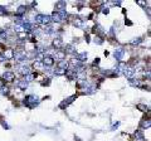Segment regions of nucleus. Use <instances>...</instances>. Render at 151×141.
<instances>
[{
  "label": "nucleus",
  "mask_w": 151,
  "mask_h": 141,
  "mask_svg": "<svg viewBox=\"0 0 151 141\" xmlns=\"http://www.w3.org/2000/svg\"><path fill=\"white\" fill-rule=\"evenodd\" d=\"M76 98H77V96H76V95H74V96H71V97H68L67 100H64L63 102H61V105H59V107H61V108H64V107L69 106L71 103H72V102H73V101H74Z\"/></svg>",
  "instance_id": "obj_6"
},
{
  "label": "nucleus",
  "mask_w": 151,
  "mask_h": 141,
  "mask_svg": "<svg viewBox=\"0 0 151 141\" xmlns=\"http://www.w3.org/2000/svg\"><path fill=\"white\" fill-rule=\"evenodd\" d=\"M95 42H96L97 44H102V42H103V40H102V38H101V37H96Z\"/></svg>",
  "instance_id": "obj_31"
},
{
  "label": "nucleus",
  "mask_w": 151,
  "mask_h": 141,
  "mask_svg": "<svg viewBox=\"0 0 151 141\" xmlns=\"http://www.w3.org/2000/svg\"><path fill=\"white\" fill-rule=\"evenodd\" d=\"M0 90H1V93H3V95H8V93H9V88H8V87H1Z\"/></svg>",
  "instance_id": "obj_30"
},
{
  "label": "nucleus",
  "mask_w": 151,
  "mask_h": 141,
  "mask_svg": "<svg viewBox=\"0 0 151 141\" xmlns=\"http://www.w3.org/2000/svg\"><path fill=\"white\" fill-rule=\"evenodd\" d=\"M37 77V73H30V74H28V76H25V82H28V81H33L34 78Z\"/></svg>",
  "instance_id": "obj_21"
},
{
  "label": "nucleus",
  "mask_w": 151,
  "mask_h": 141,
  "mask_svg": "<svg viewBox=\"0 0 151 141\" xmlns=\"http://www.w3.org/2000/svg\"><path fill=\"white\" fill-rule=\"evenodd\" d=\"M100 63V58H96L95 61H93V66H96V64H98Z\"/></svg>",
  "instance_id": "obj_33"
},
{
  "label": "nucleus",
  "mask_w": 151,
  "mask_h": 141,
  "mask_svg": "<svg viewBox=\"0 0 151 141\" xmlns=\"http://www.w3.org/2000/svg\"><path fill=\"white\" fill-rule=\"evenodd\" d=\"M6 37H8V34H6L5 30H1V32H0V39H1V40H5Z\"/></svg>",
  "instance_id": "obj_28"
},
{
  "label": "nucleus",
  "mask_w": 151,
  "mask_h": 141,
  "mask_svg": "<svg viewBox=\"0 0 151 141\" xmlns=\"http://www.w3.org/2000/svg\"><path fill=\"white\" fill-rule=\"evenodd\" d=\"M123 54H125V49L123 48H117L116 50H115V53H113V56H115V58L116 59H122V57H123Z\"/></svg>",
  "instance_id": "obj_10"
},
{
  "label": "nucleus",
  "mask_w": 151,
  "mask_h": 141,
  "mask_svg": "<svg viewBox=\"0 0 151 141\" xmlns=\"http://www.w3.org/2000/svg\"><path fill=\"white\" fill-rule=\"evenodd\" d=\"M35 22L39 24H43V25H47L50 23V16L48 15H44V14H38L35 16Z\"/></svg>",
  "instance_id": "obj_2"
},
{
  "label": "nucleus",
  "mask_w": 151,
  "mask_h": 141,
  "mask_svg": "<svg viewBox=\"0 0 151 141\" xmlns=\"http://www.w3.org/2000/svg\"><path fill=\"white\" fill-rule=\"evenodd\" d=\"M113 4H115V5H117V6H120V5H121V1H115Z\"/></svg>",
  "instance_id": "obj_36"
},
{
  "label": "nucleus",
  "mask_w": 151,
  "mask_h": 141,
  "mask_svg": "<svg viewBox=\"0 0 151 141\" xmlns=\"http://www.w3.org/2000/svg\"><path fill=\"white\" fill-rule=\"evenodd\" d=\"M135 137L139 139V140H142V139H144V134H142V131H141V130H137V131L135 132Z\"/></svg>",
  "instance_id": "obj_23"
},
{
  "label": "nucleus",
  "mask_w": 151,
  "mask_h": 141,
  "mask_svg": "<svg viewBox=\"0 0 151 141\" xmlns=\"http://www.w3.org/2000/svg\"><path fill=\"white\" fill-rule=\"evenodd\" d=\"M102 13H103V14H108V13H110V10H108L107 8H103V10H102Z\"/></svg>",
  "instance_id": "obj_32"
},
{
  "label": "nucleus",
  "mask_w": 151,
  "mask_h": 141,
  "mask_svg": "<svg viewBox=\"0 0 151 141\" xmlns=\"http://www.w3.org/2000/svg\"><path fill=\"white\" fill-rule=\"evenodd\" d=\"M66 76L68 77V79H74V78H77V72L73 69H67L66 70Z\"/></svg>",
  "instance_id": "obj_14"
},
{
  "label": "nucleus",
  "mask_w": 151,
  "mask_h": 141,
  "mask_svg": "<svg viewBox=\"0 0 151 141\" xmlns=\"http://www.w3.org/2000/svg\"><path fill=\"white\" fill-rule=\"evenodd\" d=\"M49 84H50L49 78H44V81H42V86H49Z\"/></svg>",
  "instance_id": "obj_29"
},
{
  "label": "nucleus",
  "mask_w": 151,
  "mask_h": 141,
  "mask_svg": "<svg viewBox=\"0 0 151 141\" xmlns=\"http://www.w3.org/2000/svg\"><path fill=\"white\" fill-rule=\"evenodd\" d=\"M142 42V38H135L134 40H131V44L132 45H136V44H140Z\"/></svg>",
  "instance_id": "obj_26"
},
{
  "label": "nucleus",
  "mask_w": 151,
  "mask_h": 141,
  "mask_svg": "<svg viewBox=\"0 0 151 141\" xmlns=\"http://www.w3.org/2000/svg\"><path fill=\"white\" fill-rule=\"evenodd\" d=\"M19 72H20V74H23V76H28V74H30V67H28V66H22V67L19 68Z\"/></svg>",
  "instance_id": "obj_13"
},
{
  "label": "nucleus",
  "mask_w": 151,
  "mask_h": 141,
  "mask_svg": "<svg viewBox=\"0 0 151 141\" xmlns=\"http://www.w3.org/2000/svg\"><path fill=\"white\" fill-rule=\"evenodd\" d=\"M58 68L67 70V69H68V62H67L66 59H63V61H59V62H58Z\"/></svg>",
  "instance_id": "obj_17"
},
{
  "label": "nucleus",
  "mask_w": 151,
  "mask_h": 141,
  "mask_svg": "<svg viewBox=\"0 0 151 141\" xmlns=\"http://www.w3.org/2000/svg\"><path fill=\"white\" fill-rule=\"evenodd\" d=\"M66 18H67V13H66V11H62V13L54 11V13L52 14V16H50V20H53V22H57V23H59V22L64 20Z\"/></svg>",
  "instance_id": "obj_1"
},
{
  "label": "nucleus",
  "mask_w": 151,
  "mask_h": 141,
  "mask_svg": "<svg viewBox=\"0 0 151 141\" xmlns=\"http://www.w3.org/2000/svg\"><path fill=\"white\" fill-rule=\"evenodd\" d=\"M125 24H126V25H132V22H130V20H125Z\"/></svg>",
  "instance_id": "obj_34"
},
{
  "label": "nucleus",
  "mask_w": 151,
  "mask_h": 141,
  "mask_svg": "<svg viewBox=\"0 0 151 141\" xmlns=\"http://www.w3.org/2000/svg\"><path fill=\"white\" fill-rule=\"evenodd\" d=\"M25 10H27V8H25L24 5L19 6V8H18V10H16V15H22L23 13H25Z\"/></svg>",
  "instance_id": "obj_22"
},
{
  "label": "nucleus",
  "mask_w": 151,
  "mask_h": 141,
  "mask_svg": "<svg viewBox=\"0 0 151 141\" xmlns=\"http://www.w3.org/2000/svg\"><path fill=\"white\" fill-rule=\"evenodd\" d=\"M140 111H142V112H147L149 111V107L146 105H144V103H137V106H136Z\"/></svg>",
  "instance_id": "obj_20"
},
{
  "label": "nucleus",
  "mask_w": 151,
  "mask_h": 141,
  "mask_svg": "<svg viewBox=\"0 0 151 141\" xmlns=\"http://www.w3.org/2000/svg\"><path fill=\"white\" fill-rule=\"evenodd\" d=\"M37 102H38V97H37V96H34V95L28 96V97L24 100V105L28 106V107H33V106L35 105Z\"/></svg>",
  "instance_id": "obj_3"
},
{
  "label": "nucleus",
  "mask_w": 151,
  "mask_h": 141,
  "mask_svg": "<svg viewBox=\"0 0 151 141\" xmlns=\"http://www.w3.org/2000/svg\"><path fill=\"white\" fill-rule=\"evenodd\" d=\"M14 57H15V59L19 61V62H24V61H27V54H25V52H18V53H14Z\"/></svg>",
  "instance_id": "obj_8"
},
{
  "label": "nucleus",
  "mask_w": 151,
  "mask_h": 141,
  "mask_svg": "<svg viewBox=\"0 0 151 141\" xmlns=\"http://www.w3.org/2000/svg\"><path fill=\"white\" fill-rule=\"evenodd\" d=\"M27 87H28V82H25L24 79L20 81V82H18V88H19L20 91H25Z\"/></svg>",
  "instance_id": "obj_18"
},
{
  "label": "nucleus",
  "mask_w": 151,
  "mask_h": 141,
  "mask_svg": "<svg viewBox=\"0 0 151 141\" xmlns=\"http://www.w3.org/2000/svg\"><path fill=\"white\" fill-rule=\"evenodd\" d=\"M54 74H55V76H64V74H66V70L61 69V68H57V69L54 70Z\"/></svg>",
  "instance_id": "obj_25"
},
{
  "label": "nucleus",
  "mask_w": 151,
  "mask_h": 141,
  "mask_svg": "<svg viewBox=\"0 0 151 141\" xmlns=\"http://www.w3.org/2000/svg\"><path fill=\"white\" fill-rule=\"evenodd\" d=\"M1 78H3V81H5V82H11V81L15 78V74H14V72L8 70V72H4V73H3Z\"/></svg>",
  "instance_id": "obj_4"
},
{
  "label": "nucleus",
  "mask_w": 151,
  "mask_h": 141,
  "mask_svg": "<svg viewBox=\"0 0 151 141\" xmlns=\"http://www.w3.org/2000/svg\"><path fill=\"white\" fill-rule=\"evenodd\" d=\"M62 45H63V42H62L61 38H55V39L53 40V47L55 48V50H61Z\"/></svg>",
  "instance_id": "obj_12"
},
{
  "label": "nucleus",
  "mask_w": 151,
  "mask_h": 141,
  "mask_svg": "<svg viewBox=\"0 0 151 141\" xmlns=\"http://www.w3.org/2000/svg\"><path fill=\"white\" fill-rule=\"evenodd\" d=\"M123 74L126 76V78H128V79H132V77L135 76V69H134V68H131V67H128V68H125V70H123Z\"/></svg>",
  "instance_id": "obj_9"
},
{
  "label": "nucleus",
  "mask_w": 151,
  "mask_h": 141,
  "mask_svg": "<svg viewBox=\"0 0 151 141\" xmlns=\"http://www.w3.org/2000/svg\"><path fill=\"white\" fill-rule=\"evenodd\" d=\"M73 24H74L76 27H82V25H83V22H82V19L76 18L74 20H73Z\"/></svg>",
  "instance_id": "obj_24"
},
{
  "label": "nucleus",
  "mask_w": 151,
  "mask_h": 141,
  "mask_svg": "<svg viewBox=\"0 0 151 141\" xmlns=\"http://www.w3.org/2000/svg\"><path fill=\"white\" fill-rule=\"evenodd\" d=\"M33 67H34V68H37V69H42V67H43V63H42V62H38V61H35Z\"/></svg>",
  "instance_id": "obj_27"
},
{
  "label": "nucleus",
  "mask_w": 151,
  "mask_h": 141,
  "mask_svg": "<svg viewBox=\"0 0 151 141\" xmlns=\"http://www.w3.org/2000/svg\"><path fill=\"white\" fill-rule=\"evenodd\" d=\"M137 4H139V5H146L145 1H137Z\"/></svg>",
  "instance_id": "obj_35"
},
{
  "label": "nucleus",
  "mask_w": 151,
  "mask_h": 141,
  "mask_svg": "<svg viewBox=\"0 0 151 141\" xmlns=\"http://www.w3.org/2000/svg\"><path fill=\"white\" fill-rule=\"evenodd\" d=\"M5 59H13L14 58V49L11 48H8L4 50V56H3Z\"/></svg>",
  "instance_id": "obj_7"
},
{
  "label": "nucleus",
  "mask_w": 151,
  "mask_h": 141,
  "mask_svg": "<svg viewBox=\"0 0 151 141\" xmlns=\"http://www.w3.org/2000/svg\"><path fill=\"white\" fill-rule=\"evenodd\" d=\"M64 58H66V53H64V50H55V59L63 61Z\"/></svg>",
  "instance_id": "obj_16"
},
{
  "label": "nucleus",
  "mask_w": 151,
  "mask_h": 141,
  "mask_svg": "<svg viewBox=\"0 0 151 141\" xmlns=\"http://www.w3.org/2000/svg\"><path fill=\"white\" fill-rule=\"evenodd\" d=\"M140 126H141L142 129H149L151 126V121L149 118H144V120L140 122Z\"/></svg>",
  "instance_id": "obj_15"
},
{
  "label": "nucleus",
  "mask_w": 151,
  "mask_h": 141,
  "mask_svg": "<svg viewBox=\"0 0 151 141\" xmlns=\"http://www.w3.org/2000/svg\"><path fill=\"white\" fill-rule=\"evenodd\" d=\"M76 59H77L79 63H82V62H86V61H87V53H81V54H78Z\"/></svg>",
  "instance_id": "obj_19"
},
{
  "label": "nucleus",
  "mask_w": 151,
  "mask_h": 141,
  "mask_svg": "<svg viewBox=\"0 0 151 141\" xmlns=\"http://www.w3.org/2000/svg\"><path fill=\"white\" fill-rule=\"evenodd\" d=\"M42 63H43L44 66H47V67H52L53 63H54V58H53L52 56H44Z\"/></svg>",
  "instance_id": "obj_5"
},
{
  "label": "nucleus",
  "mask_w": 151,
  "mask_h": 141,
  "mask_svg": "<svg viewBox=\"0 0 151 141\" xmlns=\"http://www.w3.org/2000/svg\"><path fill=\"white\" fill-rule=\"evenodd\" d=\"M55 11L58 13H62V11H66V1H58L55 4Z\"/></svg>",
  "instance_id": "obj_11"
}]
</instances>
